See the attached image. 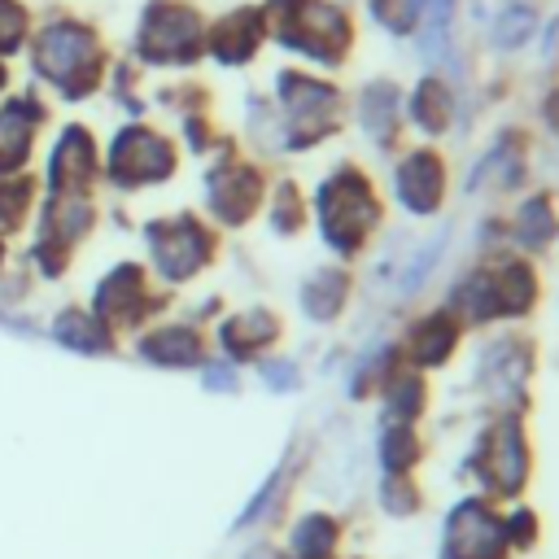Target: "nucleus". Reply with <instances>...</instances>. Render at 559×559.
<instances>
[{"label":"nucleus","instance_id":"nucleus-21","mask_svg":"<svg viewBox=\"0 0 559 559\" xmlns=\"http://www.w3.org/2000/svg\"><path fill=\"white\" fill-rule=\"evenodd\" d=\"M284 336V319L280 310L271 306H249V310H236L223 328H218V341H223V354L231 362H262Z\"/></svg>","mask_w":559,"mask_h":559},{"label":"nucleus","instance_id":"nucleus-11","mask_svg":"<svg viewBox=\"0 0 559 559\" xmlns=\"http://www.w3.org/2000/svg\"><path fill=\"white\" fill-rule=\"evenodd\" d=\"M148 249H153L157 271L170 284H183V280H192L197 271H205L214 262L218 236L197 214H170L162 223H148Z\"/></svg>","mask_w":559,"mask_h":559},{"label":"nucleus","instance_id":"nucleus-33","mask_svg":"<svg viewBox=\"0 0 559 559\" xmlns=\"http://www.w3.org/2000/svg\"><path fill=\"white\" fill-rule=\"evenodd\" d=\"M367 17H371L384 35H393V39H411L415 26H419L411 0H367Z\"/></svg>","mask_w":559,"mask_h":559},{"label":"nucleus","instance_id":"nucleus-36","mask_svg":"<svg viewBox=\"0 0 559 559\" xmlns=\"http://www.w3.org/2000/svg\"><path fill=\"white\" fill-rule=\"evenodd\" d=\"M258 371H262V384H266L271 393H293V389L301 384V367H297L293 358H280V354H266V358L258 362Z\"/></svg>","mask_w":559,"mask_h":559},{"label":"nucleus","instance_id":"nucleus-14","mask_svg":"<svg viewBox=\"0 0 559 559\" xmlns=\"http://www.w3.org/2000/svg\"><path fill=\"white\" fill-rule=\"evenodd\" d=\"M533 162V135L524 127H498V135L489 140V148L476 157L472 175H467V188H489V192H515L528 183V166Z\"/></svg>","mask_w":559,"mask_h":559},{"label":"nucleus","instance_id":"nucleus-12","mask_svg":"<svg viewBox=\"0 0 559 559\" xmlns=\"http://www.w3.org/2000/svg\"><path fill=\"white\" fill-rule=\"evenodd\" d=\"M463 341H467L463 319H459L450 306H432V310H419V314L406 319V328H402V336H397V349H402V358H406L411 367H419V371H441V367H450V362L459 358Z\"/></svg>","mask_w":559,"mask_h":559},{"label":"nucleus","instance_id":"nucleus-26","mask_svg":"<svg viewBox=\"0 0 559 559\" xmlns=\"http://www.w3.org/2000/svg\"><path fill=\"white\" fill-rule=\"evenodd\" d=\"M262 214H266V223H271V231H275L280 240H297V236L310 227V197L301 192L297 179H275V183L266 188Z\"/></svg>","mask_w":559,"mask_h":559},{"label":"nucleus","instance_id":"nucleus-8","mask_svg":"<svg viewBox=\"0 0 559 559\" xmlns=\"http://www.w3.org/2000/svg\"><path fill=\"white\" fill-rule=\"evenodd\" d=\"M205 52V17L183 0H153L140 17V57L153 66H192Z\"/></svg>","mask_w":559,"mask_h":559},{"label":"nucleus","instance_id":"nucleus-31","mask_svg":"<svg viewBox=\"0 0 559 559\" xmlns=\"http://www.w3.org/2000/svg\"><path fill=\"white\" fill-rule=\"evenodd\" d=\"M445 236H450V231H432L428 240H419V245L397 262V271H389V280L397 284V293H415V288L432 275V266H437L441 253H445Z\"/></svg>","mask_w":559,"mask_h":559},{"label":"nucleus","instance_id":"nucleus-24","mask_svg":"<svg viewBox=\"0 0 559 559\" xmlns=\"http://www.w3.org/2000/svg\"><path fill=\"white\" fill-rule=\"evenodd\" d=\"M428 459V445L419 437V424H380L376 432V463L384 476H415V467Z\"/></svg>","mask_w":559,"mask_h":559},{"label":"nucleus","instance_id":"nucleus-35","mask_svg":"<svg viewBox=\"0 0 559 559\" xmlns=\"http://www.w3.org/2000/svg\"><path fill=\"white\" fill-rule=\"evenodd\" d=\"M502 533H507V546L511 550H533L537 537H542V524H537V511L515 502L507 515H502Z\"/></svg>","mask_w":559,"mask_h":559},{"label":"nucleus","instance_id":"nucleus-25","mask_svg":"<svg viewBox=\"0 0 559 559\" xmlns=\"http://www.w3.org/2000/svg\"><path fill=\"white\" fill-rule=\"evenodd\" d=\"M336 546H341V524L332 520V511H306L288 528L280 559H332Z\"/></svg>","mask_w":559,"mask_h":559},{"label":"nucleus","instance_id":"nucleus-37","mask_svg":"<svg viewBox=\"0 0 559 559\" xmlns=\"http://www.w3.org/2000/svg\"><path fill=\"white\" fill-rule=\"evenodd\" d=\"M22 148H26V122L17 109H4L0 114V170L13 166L22 157Z\"/></svg>","mask_w":559,"mask_h":559},{"label":"nucleus","instance_id":"nucleus-34","mask_svg":"<svg viewBox=\"0 0 559 559\" xmlns=\"http://www.w3.org/2000/svg\"><path fill=\"white\" fill-rule=\"evenodd\" d=\"M92 175V144H87V135H79V131H70L66 140H61V148H57V179L61 183H83Z\"/></svg>","mask_w":559,"mask_h":559},{"label":"nucleus","instance_id":"nucleus-3","mask_svg":"<svg viewBox=\"0 0 559 559\" xmlns=\"http://www.w3.org/2000/svg\"><path fill=\"white\" fill-rule=\"evenodd\" d=\"M266 39L306 70H341L358 48V22L345 0H266Z\"/></svg>","mask_w":559,"mask_h":559},{"label":"nucleus","instance_id":"nucleus-23","mask_svg":"<svg viewBox=\"0 0 559 559\" xmlns=\"http://www.w3.org/2000/svg\"><path fill=\"white\" fill-rule=\"evenodd\" d=\"M96 310L109 314V319H118V323H135L140 314H148V310H153V293H148L144 271H140V266H118V271L100 284Z\"/></svg>","mask_w":559,"mask_h":559},{"label":"nucleus","instance_id":"nucleus-18","mask_svg":"<svg viewBox=\"0 0 559 559\" xmlns=\"http://www.w3.org/2000/svg\"><path fill=\"white\" fill-rule=\"evenodd\" d=\"M402 114H406V127H411L424 144H432V140H441V135H450V127H454V118H459L454 87H450L437 70H428V74H419V79L411 83V92L402 96Z\"/></svg>","mask_w":559,"mask_h":559},{"label":"nucleus","instance_id":"nucleus-39","mask_svg":"<svg viewBox=\"0 0 559 559\" xmlns=\"http://www.w3.org/2000/svg\"><path fill=\"white\" fill-rule=\"evenodd\" d=\"M205 389H236V362L231 367L227 362H218V367L210 362L205 367Z\"/></svg>","mask_w":559,"mask_h":559},{"label":"nucleus","instance_id":"nucleus-15","mask_svg":"<svg viewBox=\"0 0 559 559\" xmlns=\"http://www.w3.org/2000/svg\"><path fill=\"white\" fill-rule=\"evenodd\" d=\"M170 175H175V148L153 127H127L114 140V179L118 183L140 188V183H162Z\"/></svg>","mask_w":559,"mask_h":559},{"label":"nucleus","instance_id":"nucleus-2","mask_svg":"<svg viewBox=\"0 0 559 559\" xmlns=\"http://www.w3.org/2000/svg\"><path fill=\"white\" fill-rule=\"evenodd\" d=\"M441 306H450L467 332L520 323L542 306V271L533 258L515 253L511 245L485 249L472 266H463L450 280Z\"/></svg>","mask_w":559,"mask_h":559},{"label":"nucleus","instance_id":"nucleus-16","mask_svg":"<svg viewBox=\"0 0 559 559\" xmlns=\"http://www.w3.org/2000/svg\"><path fill=\"white\" fill-rule=\"evenodd\" d=\"M266 13L262 4H236L218 22L205 26V52L218 66H249L266 48Z\"/></svg>","mask_w":559,"mask_h":559},{"label":"nucleus","instance_id":"nucleus-30","mask_svg":"<svg viewBox=\"0 0 559 559\" xmlns=\"http://www.w3.org/2000/svg\"><path fill=\"white\" fill-rule=\"evenodd\" d=\"M140 354L153 358V362H162V367H197V362L205 358V345H201V336H197L192 328L170 323V328L144 336V341H140Z\"/></svg>","mask_w":559,"mask_h":559},{"label":"nucleus","instance_id":"nucleus-7","mask_svg":"<svg viewBox=\"0 0 559 559\" xmlns=\"http://www.w3.org/2000/svg\"><path fill=\"white\" fill-rule=\"evenodd\" d=\"M450 197V162L437 144H402L389 162V205L406 218H437Z\"/></svg>","mask_w":559,"mask_h":559},{"label":"nucleus","instance_id":"nucleus-13","mask_svg":"<svg viewBox=\"0 0 559 559\" xmlns=\"http://www.w3.org/2000/svg\"><path fill=\"white\" fill-rule=\"evenodd\" d=\"M402 87L389 74L367 79L354 96H349V122L358 127V135L376 148V153H397L402 148V131H406V114H402Z\"/></svg>","mask_w":559,"mask_h":559},{"label":"nucleus","instance_id":"nucleus-20","mask_svg":"<svg viewBox=\"0 0 559 559\" xmlns=\"http://www.w3.org/2000/svg\"><path fill=\"white\" fill-rule=\"evenodd\" d=\"M507 223V245L524 258H537L546 249H555V231H559V201L555 192H524L511 214L502 218Z\"/></svg>","mask_w":559,"mask_h":559},{"label":"nucleus","instance_id":"nucleus-27","mask_svg":"<svg viewBox=\"0 0 559 559\" xmlns=\"http://www.w3.org/2000/svg\"><path fill=\"white\" fill-rule=\"evenodd\" d=\"M415 4V48H419V61L428 66H441V57L450 52V31H454V9L459 0H411Z\"/></svg>","mask_w":559,"mask_h":559},{"label":"nucleus","instance_id":"nucleus-32","mask_svg":"<svg viewBox=\"0 0 559 559\" xmlns=\"http://www.w3.org/2000/svg\"><path fill=\"white\" fill-rule=\"evenodd\" d=\"M380 507L393 520H411L424 507V489L415 485V476H380Z\"/></svg>","mask_w":559,"mask_h":559},{"label":"nucleus","instance_id":"nucleus-22","mask_svg":"<svg viewBox=\"0 0 559 559\" xmlns=\"http://www.w3.org/2000/svg\"><path fill=\"white\" fill-rule=\"evenodd\" d=\"M380 411H384V424H419L432 406V384H428V371L402 362L389 371V380L380 384L376 393Z\"/></svg>","mask_w":559,"mask_h":559},{"label":"nucleus","instance_id":"nucleus-1","mask_svg":"<svg viewBox=\"0 0 559 559\" xmlns=\"http://www.w3.org/2000/svg\"><path fill=\"white\" fill-rule=\"evenodd\" d=\"M384 218H389V201L362 162L341 157L319 175L310 192V223L323 249L332 253V262H358L384 231Z\"/></svg>","mask_w":559,"mask_h":559},{"label":"nucleus","instance_id":"nucleus-19","mask_svg":"<svg viewBox=\"0 0 559 559\" xmlns=\"http://www.w3.org/2000/svg\"><path fill=\"white\" fill-rule=\"evenodd\" d=\"M39 61L66 92H83L96 79V44L79 26H52L39 44Z\"/></svg>","mask_w":559,"mask_h":559},{"label":"nucleus","instance_id":"nucleus-29","mask_svg":"<svg viewBox=\"0 0 559 559\" xmlns=\"http://www.w3.org/2000/svg\"><path fill=\"white\" fill-rule=\"evenodd\" d=\"M402 362H406V358H402L397 341H384V345H376V349H362V354L354 358V367H349V397H354V402H376L380 384H384L389 371L402 367Z\"/></svg>","mask_w":559,"mask_h":559},{"label":"nucleus","instance_id":"nucleus-10","mask_svg":"<svg viewBox=\"0 0 559 559\" xmlns=\"http://www.w3.org/2000/svg\"><path fill=\"white\" fill-rule=\"evenodd\" d=\"M266 170L249 157H223L205 170V210L223 227H249L266 205Z\"/></svg>","mask_w":559,"mask_h":559},{"label":"nucleus","instance_id":"nucleus-40","mask_svg":"<svg viewBox=\"0 0 559 559\" xmlns=\"http://www.w3.org/2000/svg\"><path fill=\"white\" fill-rule=\"evenodd\" d=\"M555 245H559V231H555Z\"/></svg>","mask_w":559,"mask_h":559},{"label":"nucleus","instance_id":"nucleus-6","mask_svg":"<svg viewBox=\"0 0 559 559\" xmlns=\"http://www.w3.org/2000/svg\"><path fill=\"white\" fill-rule=\"evenodd\" d=\"M533 376H537V345L524 332L502 328L476 349L472 384L493 402V411H528Z\"/></svg>","mask_w":559,"mask_h":559},{"label":"nucleus","instance_id":"nucleus-5","mask_svg":"<svg viewBox=\"0 0 559 559\" xmlns=\"http://www.w3.org/2000/svg\"><path fill=\"white\" fill-rule=\"evenodd\" d=\"M463 476H472V485L485 498H520L528 476H533V437H528V419L524 411H493L467 454H463Z\"/></svg>","mask_w":559,"mask_h":559},{"label":"nucleus","instance_id":"nucleus-28","mask_svg":"<svg viewBox=\"0 0 559 559\" xmlns=\"http://www.w3.org/2000/svg\"><path fill=\"white\" fill-rule=\"evenodd\" d=\"M537 22H542V13L533 0H498L493 17H489V44L498 52H520L537 35Z\"/></svg>","mask_w":559,"mask_h":559},{"label":"nucleus","instance_id":"nucleus-38","mask_svg":"<svg viewBox=\"0 0 559 559\" xmlns=\"http://www.w3.org/2000/svg\"><path fill=\"white\" fill-rule=\"evenodd\" d=\"M542 127H546V131L559 140V83H555V87L542 96Z\"/></svg>","mask_w":559,"mask_h":559},{"label":"nucleus","instance_id":"nucleus-17","mask_svg":"<svg viewBox=\"0 0 559 559\" xmlns=\"http://www.w3.org/2000/svg\"><path fill=\"white\" fill-rule=\"evenodd\" d=\"M354 301V271L349 262H323V266H310L297 284V306H301V319L319 323V328H332L345 319Z\"/></svg>","mask_w":559,"mask_h":559},{"label":"nucleus","instance_id":"nucleus-9","mask_svg":"<svg viewBox=\"0 0 559 559\" xmlns=\"http://www.w3.org/2000/svg\"><path fill=\"white\" fill-rule=\"evenodd\" d=\"M502 511L485 493L459 498L441 520V559H507Z\"/></svg>","mask_w":559,"mask_h":559},{"label":"nucleus","instance_id":"nucleus-4","mask_svg":"<svg viewBox=\"0 0 559 559\" xmlns=\"http://www.w3.org/2000/svg\"><path fill=\"white\" fill-rule=\"evenodd\" d=\"M275 127L284 153H314L349 127V96L319 70L284 66L275 70Z\"/></svg>","mask_w":559,"mask_h":559}]
</instances>
